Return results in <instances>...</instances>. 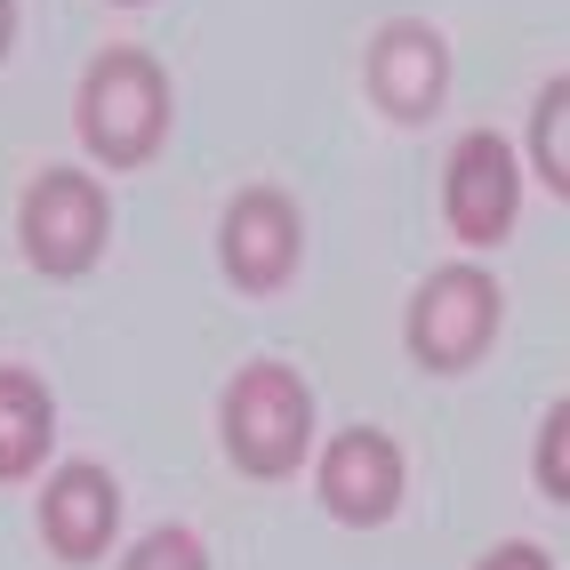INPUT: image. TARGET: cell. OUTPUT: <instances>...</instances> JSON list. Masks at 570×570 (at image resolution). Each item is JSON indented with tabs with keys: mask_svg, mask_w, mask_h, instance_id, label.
Returning a JSON list of instances; mask_svg holds the SVG:
<instances>
[{
	"mask_svg": "<svg viewBox=\"0 0 570 570\" xmlns=\"http://www.w3.org/2000/svg\"><path fill=\"white\" fill-rule=\"evenodd\" d=\"M112 530H121V490H112V474L89 466V459L57 466L49 490H41V539H49V554L97 562L112 547Z\"/></svg>",
	"mask_w": 570,
	"mask_h": 570,
	"instance_id": "cell-6",
	"label": "cell"
},
{
	"mask_svg": "<svg viewBox=\"0 0 570 570\" xmlns=\"http://www.w3.org/2000/svg\"><path fill=\"white\" fill-rule=\"evenodd\" d=\"M539 490L547 499H570V402H554L547 426H539Z\"/></svg>",
	"mask_w": 570,
	"mask_h": 570,
	"instance_id": "cell-13",
	"label": "cell"
},
{
	"mask_svg": "<svg viewBox=\"0 0 570 570\" xmlns=\"http://www.w3.org/2000/svg\"><path fill=\"white\" fill-rule=\"evenodd\" d=\"M530 161L554 194H570V72L539 89V112H530Z\"/></svg>",
	"mask_w": 570,
	"mask_h": 570,
	"instance_id": "cell-11",
	"label": "cell"
},
{
	"mask_svg": "<svg viewBox=\"0 0 570 570\" xmlns=\"http://www.w3.org/2000/svg\"><path fill=\"white\" fill-rule=\"evenodd\" d=\"M121 570H209V554H202V539H194V530H145V539L129 547V562Z\"/></svg>",
	"mask_w": 570,
	"mask_h": 570,
	"instance_id": "cell-12",
	"label": "cell"
},
{
	"mask_svg": "<svg viewBox=\"0 0 570 570\" xmlns=\"http://www.w3.org/2000/svg\"><path fill=\"white\" fill-rule=\"evenodd\" d=\"M499 337V282L482 265H442L410 297V354L426 370H466Z\"/></svg>",
	"mask_w": 570,
	"mask_h": 570,
	"instance_id": "cell-3",
	"label": "cell"
},
{
	"mask_svg": "<svg viewBox=\"0 0 570 570\" xmlns=\"http://www.w3.org/2000/svg\"><path fill=\"white\" fill-rule=\"evenodd\" d=\"M225 274H234L242 289H282L297 274V209L282 194H265V185H249V194H234V209H225Z\"/></svg>",
	"mask_w": 570,
	"mask_h": 570,
	"instance_id": "cell-8",
	"label": "cell"
},
{
	"mask_svg": "<svg viewBox=\"0 0 570 570\" xmlns=\"http://www.w3.org/2000/svg\"><path fill=\"white\" fill-rule=\"evenodd\" d=\"M474 570H554V562H547V547H530V539H507V547H490Z\"/></svg>",
	"mask_w": 570,
	"mask_h": 570,
	"instance_id": "cell-14",
	"label": "cell"
},
{
	"mask_svg": "<svg viewBox=\"0 0 570 570\" xmlns=\"http://www.w3.org/2000/svg\"><path fill=\"white\" fill-rule=\"evenodd\" d=\"M450 89V49L426 24H386L370 41V97L394 112V121H426Z\"/></svg>",
	"mask_w": 570,
	"mask_h": 570,
	"instance_id": "cell-9",
	"label": "cell"
},
{
	"mask_svg": "<svg viewBox=\"0 0 570 570\" xmlns=\"http://www.w3.org/2000/svg\"><path fill=\"white\" fill-rule=\"evenodd\" d=\"M49 434H57V410L49 386L32 370H0V482H17L49 459Z\"/></svg>",
	"mask_w": 570,
	"mask_h": 570,
	"instance_id": "cell-10",
	"label": "cell"
},
{
	"mask_svg": "<svg viewBox=\"0 0 570 570\" xmlns=\"http://www.w3.org/2000/svg\"><path fill=\"white\" fill-rule=\"evenodd\" d=\"M9 32H17V9H9V0H0V49H9Z\"/></svg>",
	"mask_w": 570,
	"mask_h": 570,
	"instance_id": "cell-15",
	"label": "cell"
},
{
	"mask_svg": "<svg viewBox=\"0 0 570 570\" xmlns=\"http://www.w3.org/2000/svg\"><path fill=\"white\" fill-rule=\"evenodd\" d=\"M514 202H522L514 145H507L499 129L459 137V154H450V177H442V209H450V225H459V242H507Z\"/></svg>",
	"mask_w": 570,
	"mask_h": 570,
	"instance_id": "cell-5",
	"label": "cell"
},
{
	"mask_svg": "<svg viewBox=\"0 0 570 570\" xmlns=\"http://www.w3.org/2000/svg\"><path fill=\"white\" fill-rule=\"evenodd\" d=\"M24 249L41 274H89L105 249V194L81 169H41L24 194Z\"/></svg>",
	"mask_w": 570,
	"mask_h": 570,
	"instance_id": "cell-4",
	"label": "cell"
},
{
	"mask_svg": "<svg viewBox=\"0 0 570 570\" xmlns=\"http://www.w3.org/2000/svg\"><path fill=\"white\" fill-rule=\"evenodd\" d=\"M314 442V394L289 362H249L234 386H225V450H234L242 474H289Z\"/></svg>",
	"mask_w": 570,
	"mask_h": 570,
	"instance_id": "cell-2",
	"label": "cell"
},
{
	"mask_svg": "<svg viewBox=\"0 0 570 570\" xmlns=\"http://www.w3.org/2000/svg\"><path fill=\"white\" fill-rule=\"evenodd\" d=\"M402 499V450L377 426H346L322 450V507L337 522H386Z\"/></svg>",
	"mask_w": 570,
	"mask_h": 570,
	"instance_id": "cell-7",
	"label": "cell"
},
{
	"mask_svg": "<svg viewBox=\"0 0 570 570\" xmlns=\"http://www.w3.org/2000/svg\"><path fill=\"white\" fill-rule=\"evenodd\" d=\"M161 129H169V81L145 49H105L81 81V137L97 145V161L112 169H137L161 154Z\"/></svg>",
	"mask_w": 570,
	"mask_h": 570,
	"instance_id": "cell-1",
	"label": "cell"
}]
</instances>
